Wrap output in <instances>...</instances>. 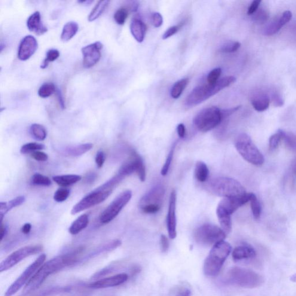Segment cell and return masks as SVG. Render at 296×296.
<instances>
[{
    "label": "cell",
    "mask_w": 296,
    "mask_h": 296,
    "mask_svg": "<svg viewBox=\"0 0 296 296\" xmlns=\"http://www.w3.org/2000/svg\"><path fill=\"white\" fill-rule=\"evenodd\" d=\"M93 147L92 143H87L82 144L67 146L63 149V153L69 157H78L86 154Z\"/></svg>",
    "instance_id": "cell-22"
},
{
    "label": "cell",
    "mask_w": 296,
    "mask_h": 296,
    "mask_svg": "<svg viewBox=\"0 0 296 296\" xmlns=\"http://www.w3.org/2000/svg\"><path fill=\"white\" fill-rule=\"evenodd\" d=\"M83 250V248H79L67 254L58 256L42 264L24 286L23 295H26L35 291L51 275L77 263L78 256L81 254Z\"/></svg>",
    "instance_id": "cell-1"
},
{
    "label": "cell",
    "mask_w": 296,
    "mask_h": 296,
    "mask_svg": "<svg viewBox=\"0 0 296 296\" xmlns=\"http://www.w3.org/2000/svg\"><path fill=\"white\" fill-rule=\"evenodd\" d=\"M283 141L288 149L296 152V136L294 134L285 132Z\"/></svg>",
    "instance_id": "cell-45"
},
{
    "label": "cell",
    "mask_w": 296,
    "mask_h": 296,
    "mask_svg": "<svg viewBox=\"0 0 296 296\" xmlns=\"http://www.w3.org/2000/svg\"><path fill=\"white\" fill-rule=\"evenodd\" d=\"M222 74V70L221 68H216L209 72L208 76H207V82L209 84L213 85L218 81V79Z\"/></svg>",
    "instance_id": "cell-46"
},
{
    "label": "cell",
    "mask_w": 296,
    "mask_h": 296,
    "mask_svg": "<svg viewBox=\"0 0 296 296\" xmlns=\"http://www.w3.org/2000/svg\"><path fill=\"white\" fill-rule=\"evenodd\" d=\"M223 120L222 110L212 106L198 113L194 118L193 123L198 131L206 133L218 126Z\"/></svg>",
    "instance_id": "cell-7"
},
{
    "label": "cell",
    "mask_w": 296,
    "mask_h": 296,
    "mask_svg": "<svg viewBox=\"0 0 296 296\" xmlns=\"http://www.w3.org/2000/svg\"><path fill=\"white\" fill-rule=\"evenodd\" d=\"M176 204V193L175 190H173L170 195L169 211L167 216L168 233L171 239H175L177 235Z\"/></svg>",
    "instance_id": "cell-17"
},
{
    "label": "cell",
    "mask_w": 296,
    "mask_h": 296,
    "mask_svg": "<svg viewBox=\"0 0 296 296\" xmlns=\"http://www.w3.org/2000/svg\"><path fill=\"white\" fill-rule=\"evenodd\" d=\"M255 249L249 245H243L236 247L232 252V258L234 261L251 259L256 257Z\"/></svg>",
    "instance_id": "cell-20"
},
{
    "label": "cell",
    "mask_w": 296,
    "mask_h": 296,
    "mask_svg": "<svg viewBox=\"0 0 296 296\" xmlns=\"http://www.w3.org/2000/svg\"><path fill=\"white\" fill-rule=\"evenodd\" d=\"M290 279H291V281L296 283V274L293 275V276L290 277Z\"/></svg>",
    "instance_id": "cell-64"
},
{
    "label": "cell",
    "mask_w": 296,
    "mask_h": 296,
    "mask_svg": "<svg viewBox=\"0 0 296 296\" xmlns=\"http://www.w3.org/2000/svg\"><path fill=\"white\" fill-rule=\"evenodd\" d=\"M270 98L266 93L258 91L254 93L251 98L253 108L258 112H263L269 107Z\"/></svg>",
    "instance_id": "cell-21"
},
{
    "label": "cell",
    "mask_w": 296,
    "mask_h": 296,
    "mask_svg": "<svg viewBox=\"0 0 296 296\" xmlns=\"http://www.w3.org/2000/svg\"><path fill=\"white\" fill-rule=\"evenodd\" d=\"M231 250L230 244L225 241L213 246L204 261V272L206 276L210 277L218 276Z\"/></svg>",
    "instance_id": "cell-4"
},
{
    "label": "cell",
    "mask_w": 296,
    "mask_h": 296,
    "mask_svg": "<svg viewBox=\"0 0 296 296\" xmlns=\"http://www.w3.org/2000/svg\"><path fill=\"white\" fill-rule=\"evenodd\" d=\"M79 30V26L77 22H69L64 26L62 35H61V39L63 42H67L72 39L77 33Z\"/></svg>",
    "instance_id": "cell-28"
},
{
    "label": "cell",
    "mask_w": 296,
    "mask_h": 296,
    "mask_svg": "<svg viewBox=\"0 0 296 296\" xmlns=\"http://www.w3.org/2000/svg\"><path fill=\"white\" fill-rule=\"evenodd\" d=\"M103 45L100 42H96L82 49L83 55V66L89 69L96 65L102 57Z\"/></svg>",
    "instance_id": "cell-14"
},
{
    "label": "cell",
    "mask_w": 296,
    "mask_h": 296,
    "mask_svg": "<svg viewBox=\"0 0 296 296\" xmlns=\"http://www.w3.org/2000/svg\"><path fill=\"white\" fill-rule=\"evenodd\" d=\"M112 190H103L97 188L95 190L90 192L79 201L73 207L71 210V215L84 211L91 207L99 205L104 202L112 193Z\"/></svg>",
    "instance_id": "cell-11"
},
{
    "label": "cell",
    "mask_w": 296,
    "mask_h": 296,
    "mask_svg": "<svg viewBox=\"0 0 296 296\" xmlns=\"http://www.w3.org/2000/svg\"><path fill=\"white\" fill-rule=\"evenodd\" d=\"M31 157L34 159L38 161H46L48 159V155L41 151L33 152Z\"/></svg>",
    "instance_id": "cell-50"
},
{
    "label": "cell",
    "mask_w": 296,
    "mask_h": 296,
    "mask_svg": "<svg viewBox=\"0 0 296 296\" xmlns=\"http://www.w3.org/2000/svg\"><path fill=\"white\" fill-rule=\"evenodd\" d=\"M177 142L174 143V145H173L172 149H171L169 155H168L166 162H165L164 164L163 165L162 169H161V175L163 176H166L168 172H169L171 164L172 163L174 154V151Z\"/></svg>",
    "instance_id": "cell-44"
},
{
    "label": "cell",
    "mask_w": 296,
    "mask_h": 296,
    "mask_svg": "<svg viewBox=\"0 0 296 296\" xmlns=\"http://www.w3.org/2000/svg\"><path fill=\"white\" fill-rule=\"evenodd\" d=\"M26 198L24 196H18L14 198L8 202L0 203V215H1V220H2L3 216L7 214L10 210L15 207L22 205L25 202Z\"/></svg>",
    "instance_id": "cell-24"
},
{
    "label": "cell",
    "mask_w": 296,
    "mask_h": 296,
    "mask_svg": "<svg viewBox=\"0 0 296 296\" xmlns=\"http://www.w3.org/2000/svg\"><path fill=\"white\" fill-rule=\"evenodd\" d=\"M160 244L161 251L164 253L167 252L170 246L169 241L168 238L163 234L161 235L160 237Z\"/></svg>",
    "instance_id": "cell-53"
},
{
    "label": "cell",
    "mask_w": 296,
    "mask_h": 296,
    "mask_svg": "<svg viewBox=\"0 0 296 296\" xmlns=\"http://www.w3.org/2000/svg\"><path fill=\"white\" fill-rule=\"evenodd\" d=\"M236 78L233 76H228L220 79L213 85H204L194 88L186 99L185 104L188 107H193L205 102L210 97L215 95L225 88L235 83Z\"/></svg>",
    "instance_id": "cell-2"
},
{
    "label": "cell",
    "mask_w": 296,
    "mask_h": 296,
    "mask_svg": "<svg viewBox=\"0 0 296 296\" xmlns=\"http://www.w3.org/2000/svg\"><path fill=\"white\" fill-rule=\"evenodd\" d=\"M70 192L67 188H60L55 192L53 198L55 201L57 203H62L65 201L69 198Z\"/></svg>",
    "instance_id": "cell-43"
},
{
    "label": "cell",
    "mask_w": 296,
    "mask_h": 296,
    "mask_svg": "<svg viewBox=\"0 0 296 296\" xmlns=\"http://www.w3.org/2000/svg\"><path fill=\"white\" fill-rule=\"evenodd\" d=\"M56 91V87L52 83H45L39 87L38 94L41 98H48Z\"/></svg>",
    "instance_id": "cell-37"
},
{
    "label": "cell",
    "mask_w": 296,
    "mask_h": 296,
    "mask_svg": "<svg viewBox=\"0 0 296 296\" xmlns=\"http://www.w3.org/2000/svg\"><path fill=\"white\" fill-rule=\"evenodd\" d=\"M206 187L210 193L224 198L242 196L247 193L241 183L228 177L213 178L208 182Z\"/></svg>",
    "instance_id": "cell-5"
},
{
    "label": "cell",
    "mask_w": 296,
    "mask_h": 296,
    "mask_svg": "<svg viewBox=\"0 0 296 296\" xmlns=\"http://www.w3.org/2000/svg\"><path fill=\"white\" fill-rule=\"evenodd\" d=\"M284 131L279 130L278 132L270 137L269 139V151L274 152L279 148V143L283 141Z\"/></svg>",
    "instance_id": "cell-35"
},
{
    "label": "cell",
    "mask_w": 296,
    "mask_h": 296,
    "mask_svg": "<svg viewBox=\"0 0 296 296\" xmlns=\"http://www.w3.org/2000/svg\"><path fill=\"white\" fill-rule=\"evenodd\" d=\"M27 26L30 32L41 35L48 32L47 27L42 22L41 14L38 11L33 13L28 18Z\"/></svg>",
    "instance_id": "cell-19"
},
{
    "label": "cell",
    "mask_w": 296,
    "mask_h": 296,
    "mask_svg": "<svg viewBox=\"0 0 296 296\" xmlns=\"http://www.w3.org/2000/svg\"><path fill=\"white\" fill-rule=\"evenodd\" d=\"M42 250V246L41 245H30L23 247L12 253L0 264V273L11 269L24 259L37 254L41 252Z\"/></svg>",
    "instance_id": "cell-13"
},
{
    "label": "cell",
    "mask_w": 296,
    "mask_h": 296,
    "mask_svg": "<svg viewBox=\"0 0 296 296\" xmlns=\"http://www.w3.org/2000/svg\"><path fill=\"white\" fill-rule=\"evenodd\" d=\"M282 22L285 24V25L286 23H288L291 20L292 18V14L291 11H286L281 15L280 17Z\"/></svg>",
    "instance_id": "cell-58"
},
{
    "label": "cell",
    "mask_w": 296,
    "mask_h": 296,
    "mask_svg": "<svg viewBox=\"0 0 296 296\" xmlns=\"http://www.w3.org/2000/svg\"><path fill=\"white\" fill-rule=\"evenodd\" d=\"M32 183L33 185L41 186V187H50L52 185L51 180L49 177L36 173L32 178Z\"/></svg>",
    "instance_id": "cell-39"
},
{
    "label": "cell",
    "mask_w": 296,
    "mask_h": 296,
    "mask_svg": "<svg viewBox=\"0 0 296 296\" xmlns=\"http://www.w3.org/2000/svg\"><path fill=\"white\" fill-rule=\"evenodd\" d=\"M235 147L240 155L248 163L256 166H261L264 164L263 155L248 134H239L235 141Z\"/></svg>",
    "instance_id": "cell-6"
},
{
    "label": "cell",
    "mask_w": 296,
    "mask_h": 296,
    "mask_svg": "<svg viewBox=\"0 0 296 296\" xmlns=\"http://www.w3.org/2000/svg\"><path fill=\"white\" fill-rule=\"evenodd\" d=\"M241 107H242V106H236V107L231 108L227 109L222 110L223 120H224V119L226 118L229 117V116H230L231 115L234 114V112L237 111L238 110H239Z\"/></svg>",
    "instance_id": "cell-55"
},
{
    "label": "cell",
    "mask_w": 296,
    "mask_h": 296,
    "mask_svg": "<svg viewBox=\"0 0 296 296\" xmlns=\"http://www.w3.org/2000/svg\"><path fill=\"white\" fill-rule=\"evenodd\" d=\"M177 133L180 138H184L186 135V128L185 125L182 123H180L177 126Z\"/></svg>",
    "instance_id": "cell-59"
},
{
    "label": "cell",
    "mask_w": 296,
    "mask_h": 296,
    "mask_svg": "<svg viewBox=\"0 0 296 296\" xmlns=\"http://www.w3.org/2000/svg\"><path fill=\"white\" fill-rule=\"evenodd\" d=\"M224 282L227 284L253 289L264 283L263 277L252 270L239 267L231 268L226 275Z\"/></svg>",
    "instance_id": "cell-3"
},
{
    "label": "cell",
    "mask_w": 296,
    "mask_h": 296,
    "mask_svg": "<svg viewBox=\"0 0 296 296\" xmlns=\"http://www.w3.org/2000/svg\"><path fill=\"white\" fill-rule=\"evenodd\" d=\"M241 44L237 41H228L226 42L219 49V52L222 53H233L241 47Z\"/></svg>",
    "instance_id": "cell-41"
},
{
    "label": "cell",
    "mask_w": 296,
    "mask_h": 296,
    "mask_svg": "<svg viewBox=\"0 0 296 296\" xmlns=\"http://www.w3.org/2000/svg\"><path fill=\"white\" fill-rule=\"evenodd\" d=\"M209 176V170L203 161H197L195 167V176L198 181L205 182Z\"/></svg>",
    "instance_id": "cell-30"
},
{
    "label": "cell",
    "mask_w": 296,
    "mask_h": 296,
    "mask_svg": "<svg viewBox=\"0 0 296 296\" xmlns=\"http://www.w3.org/2000/svg\"><path fill=\"white\" fill-rule=\"evenodd\" d=\"M88 222H89V219H88L87 215H81L72 223L69 228V233L72 235L79 234L87 227Z\"/></svg>",
    "instance_id": "cell-27"
},
{
    "label": "cell",
    "mask_w": 296,
    "mask_h": 296,
    "mask_svg": "<svg viewBox=\"0 0 296 296\" xmlns=\"http://www.w3.org/2000/svg\"><path fill=\"white\" fill-rule=\"evenodd\" d=\"M57 95H58V98H59V102H60V104L61 106H62V107L63 108H65V102H64V100L62 96V94H61V93L60 92L59 90L57 91Z\"/></svg>",
    "instance_id": "cell-62"
},
{
    "label": "cell",
    "mask_w": 296,
    "mask_h": 296,
    "mask_svg": "<svg viewBox=\"0 0 296 296\" xmlns=\"http://www.w3.org/2000/svg\"><path fill=\"white\" fill-rule=\"evenodd\" d=\"M189 83V79L188 78L182 79L181 80L177 81L176 83L173 85L172 90H171V96L173 99H178L183 93V91L185 89L186 87Z\"/></svg>",
    "instance_id": "cell-32"
},
{
    "label": "cell",
    "mask_w": 296,
    "mask_h": 296,
    "mask_svg": "<svg viewBox=\"0 0 296 296\" xmlns=\"http://www.w3.org/2000/svg\"><path fill=\"white\" fill-rule=\"evenodd\" d=\"M45 145L36 142H30L23 145L20 148V153L25 155L32 154L33 152L44 150Z\"/></svg>",
    "instance_id": "cell-36"
},
{
    "label": "cell",
    "mask_w": 296,
    "mask_h": 296,
    "mask_svg": "<svg viewBox=\"0 0 296 296\" xmlns=\"http://www.w3.org/2000/svg\"><path fill=\"white\" fill-rule=\"evenodd\" d=\"M129 15V12L126 8L122 7L116 11L114 14V19L117 24L120 25H123Z\"/></svg>",
    "instance_id": "cell-42"
},
{
    "label": "cell",
    "mask_w": 296,
    "mask_h": 296,
    "mask_svg": "<svg viewBox=\"0 0 296 296\" xmlns=\"http://www.w3.org/2000/svg\"><path fill=\"white\" fill-rule=\"evenodd\" d=\"M261 2V1H259V0H255V1H253L248 8V12H247L248 15H251L255 14V12L258 11Z\"/></svg>",
    "instance_id": "cell-54"
},
{
    "label": "cell",
    "mask_w": 296,
    "mask_h": 296,
    "mask_svg": "<svg viewBox=\"0 0 296 296\" xmlns=\"http://www.w3.org/2000/svg\"><path fill=\"white\" fill-rule=\"evenodd\" d=\"M292 172L296 175V159L293 162L292 165Z\"/></svg>",
    "instance_id": "cell-63"
},
{
    "label": "cell",
    "mask_w": 296,
    "mask_h": 296,
    "mask_svg": "<svg viewBox=\"0 0 296 296\" xmlns=\"http://www.w3.org/2000/svg\"><path fill=\"white\" fill-rule=\"evenodd\" d=\"M52 179L60 187L67 188L80 181L82 176L75 174H68L55 176Z\"/></svg>",
    "instance_id": "cell-26"
},
{
    "label": "cell",
    "mask_w": 296,
    "mask_h": 296,
    "mask_svg": "<svg viewBox=\"0 0 296 296\" xmlns=\"http://www.w3.org/2000/svg\"><path fill=\"white\" fill-rule=\"evenodd\" d=\"M59 56L60 52L57 50L52 49V50H49L47 52V55H46V58L44 60L43 63H42L41 68L42 69L47 68L50 63L54 62V61L57 60Z\"/></svg>",
    "instance_id": "cell-40"
},
{
    "label": "cell",
    "mask_w": 296,
    "mask_h": 296,
    "mask_svg": "<svg viewBox=\"0 0 296 296\" xmlns=\"http://www.w3.org/2000/svg\"><path fill=\"white\" fill-rule=\"evenodd\" d=\"M0 239L2 241L4 238L5 237L6 234L7 233V228L3 224L2 222H1V228H0Z\"/></svg>",
    "instance_id": "cell-60"
},
{
    "label": "cell",
    "mask_w": 296,
    "mask_h": 296,
    "mask_svg": "<svg viewBox=\"0 0 296 296\" xmlns=\"http://www.w3.org/2000/svg\"><path fill=\"white\" fill-rule=\"evenodd\" d=\"M32 226L29 223L24 224L22 228V233L24 234H28L32 230Z\"/></svg>",
    "instance_id": "cell-61"
},
{
    "label": "cell",
    "mask_w": 296,
    "mask_h": 296,
    "mask_svg": "<svg viewBox=\"0 0 296 296\" xmlns=\"http://www.w3.org/2000/svg\"><path fill=\"white\" fill-rule=\"evenodd\" d=\"M129 279L127 274H119L115 276L101 279L88 285V288L94 289H104L118 286L126 282Z\"/></svg>",
    "instance_id": "cell-18"
},
{
    "label": "cell",
    "mask_w": 296,
    "mask_h": 296,
    "mask_svg": "<svg viewBox=\"0 0 296 296\" xmlns=\"http://www.w3.org/2000/svg\"><path fill=\"white\" fill-rule=\"evenodd\" d=\"M216 214H217L222 229L225 231L226 234H229L232 229L231 215L225 212L224 209L219 206L216 209Z\"/></svg>",
    "instance_id": "cell-25"
},
{
    "label": "cell",
    "mask_w": 296,
    "mask_h": 296,
    "mask_svg": "<svg viewBox=\"0 0 296 296\" xmlns=\"http://www.w3.org/2000/svg\"><path fill=\"white\" fill-rule=\"evenodd\" d=\"M179 29V26H174L170 27L164 33L162 38L163 39H166L171 37V36L175 35L178 32Z\"/></svg>",
    "instance_id": "cell-51"
},
{
    "label": "cell",
    "mask_w": 296,
    "mask_h": 296,
    "mask_svg": "<svg viewBox=\"0 0 296 296\" xmlns=\"http://www.w3.org/2000/svg\"><path fill=\"white\" fill-rule=\"evenodd\" d=\"M132 197V192L126 191L122 192L104 210L100 216V221L103 224H108L113 221L129 202Z\"/></svg>",
    "instance_id": "cell-10"
},
{
    "label": "cell",
    "mask_w": 296,
    "mask_h": 296,
    "mask_svg": "<svg viewBox=\"0 0 296 296\" xmlns=\"http://www.w3.org/2000/svg\"><path fill=\"white\" fill-rule=\"evenodd\" d=\"M38 48V42L32 35L24 36L18 49L17 56L22 61L29 60Z\"/></svg>",
    "instance_id": "cell-16"
},
{
    "label": "cell",
    "mask_w": 296,
    "mask_h": 296,
    "mask_svg": "<svg viewBox=\"0 0 296 296\" xmlns=\"http://www.w3.org/2000/svg\"><path fill=\"white\" fill-rule=\"evenodd\" d=\"M114 268L112 266L107 267L106 268H104L103 270H101L99 272L96 273L94 275L92 279H99L100 278L104 277L106 275L109 274L112 272V270H114Z\"/></svg>",
    "instance_id": "cell-52"
},
{
    "label": "cell",
    "mask_w": 296,
    "mask_h": 296,
    "mask_svg": "<svg viewBox=\"0 0 296 296\" xmlns=\"http://www.w3.org/2000/svg\"><path fill=\"white\" fill-rule=\"evenodd\" d=\"M151 22L155 27H160L163 23V17L158 12H155L152 15Z\"/></svg>",
    "instance_id": "cell-48"
},
{
    "label": "cell",
    "mask_w": 296,
    "mask_h": 296,
    "mask_svg": "<svg viewBox=\"0 0 296 296\" xmlns=\"http://www.w3.org/2000/svg\"><path fill=\"white\" fill-rule=\"evenodd\" d=\"M251 193H247L244 196L239 197L224 198L219 203L218 206L231 215L241 207L249 201Z\"/></svg>",
    "instance_id": "cell-15"
},
{
    "label": "cell",
    "mask_w": 296,
    "mask_h": 296,
    "mask_svg": "<svg viewBox=\"0 0 296 296\" xmlns=\"http://www.w3.org/2000/svg\"><path fill=\"white\" fill-rule=\"evenodd\" d=\"M106 159V155L104 153V152L103 151H99L97 152L96 158L95 161L97 165V167L99 169H101L104 166V164Z\"/></svg>",
    "instance_id": "cell-49"
},
{
    "label": "cell",
    "mask_w": 296,
    "mask_h": 296,
    "mask_svg": "<svg viewBox=\"0 0 296 296\" xmlns=\"http://www.w3.org/2000/svg\"><path fill=\"white\" fill-rule=\"evenodd\" d=\"M122 242L120 240H113L112 242H110L109 243L105 244V245L99 247V248H97L96 250H94L93 252L86 256L85 259L88 260V259L92 258L94 257V256L101 254V253L113 251V250L117 249L119 246H120Z\"/></svg>",
    "instance_id": "cell-29"
},
{
    "label": "cell",
    "mask_w": 296,
    "mask_h": 296,
    "mask_svg": "<svg viewBox=\"0 0 296 296\" xmlns=\"http://www.w3.org/2000/svg\"><path fill=\"white\" fill-rule=\"evenodd\" d=\"M250 203H251V207L253 217L256 220H259L261 218V208L260 203L256 195L251 193V198H250Z\"/></svg>",
    "instance_id": "cell-38"
},
{
    "label": "cell",
    "mask_w": 296,
    "mask_h": 296,
    "mask_svg": "<svg viewBox=\"0 0 296 296\" xmlns=\"http://www.w3.org/2000/svg\"><path fill=\"white\" fill-rule=\"evenodd\" d=\"M192 292L190 289L187 288H179L176 290V296H191Z\"/></svg>",
    "instance_id": "cell-56"
},
{
    "label": "cell",
    "mask_w": 296,
    "mask_h": 296,
    "mask_svg": "<svg viewBox=\"0 0 296 296\" xmlns=\"http://www.w3.org/2000/svg\"><path fill=\"white\" fill-rule=\"evenodd\" d=\"M272 101L274 105L276 106H282L284 104V101L279 93L277 91H273L271 94L270 101Z\"/></svg>",
    "instance_id": "cell-47"
},
{
    "label": "cell",
    "mask_w": 296,
    "mask_h": 296,
    "mask_svg": "<svg viewBox=\"0 0 296 296\" xmlns=\"http://www.w3.org/2000/svg\"><path fill=\"white\" fill-rule=\"evenodd\" d=\"M47 256L42 254L30 264L28 267L24 270L22 274L15 280L12 284L9 287L6 291L4 296H12L17 294L23 286H25L29 280L33 276L38 268L44 264Z\"/></svg>",
    "instance_id": "cell-12"
},
{
    "label": "cell",
    "mask_w": 296,
    "mask_h": 296,
    "mask_svg": "<svg viewBox=\"0 0 296 296\" xmlns=\"http://www.w3.org/2000/svg\"><path fill=\"white\" fill-rule=\"evenodd\" d=\"M30 133L34 138L39 141H44L47 136V130L41 124L35 123L30 127Z\"/></svg>",
    "instance_id": "cell-34"
},
{
    "label": "cell",
    "mask_w": 296,
    "mask_h": 296,
    "mask_svg": "<svg viewBox=\"0 0 296 296\" xmlns=\"http://www.w3.org/2000/svg\"><path fill=\"white\" fill-rule=\"evenodd\" d=\"M284 25L285 24L282 22L281 18L279 17L265 27L263 31V35L267 36L273 35L279 32Z\"/></svg>",
    "instance_id": "cell-33"
},
{
    "label": "cell",
    "mask_w": 296,
    "mask_h": 296,
    "mask_svg": "<svg viewBox=\"0 0 296 296\" xmlns=\"http://www.w3.org/2000/svg\"><path fill=\"white\" fill-rule=\"evenodd\" d=\"M109 2L108 0H104V1H100L97 2L95 7L91 11L89 16L88 17V20L89 22H93V21L98 19L104 12L105 9L107 8Z\"/></svg>",
    "instance_id": "cell-31"
},
{
    "label": "cell",
    "mask_w": 296,
    "mask_h": 296,
    "mask_svg": "<svg viewBox=\"0 0 296 296\" xmlns=\"http://www.w3.org/2000/svg\"><path fill=\"white\" fill-rule=\"evenodd\" d=\"M130 31L136 40L141 43L145 38L146 26L142 20L134 19L130 24Z\"/></svg>",
    "instance_id": "cell-23"
},
{
    "label": "cell",
    "mask_w": 296,
    "mask_h": 296,
    "mask_svg": "<svg viewBox=\"0 0 296 296\" xmlns=\"http://www.w3.org/2000/svg\"><path fill=\"white\" fill-rule=\"evenodd\" d=\"M165 194L163 185H157L143 196L139 201V207L145 213H155L159 211Z\"/></svg>",
    "instance_id": "cell-9"
},
{
    "label": "cell",
    "mask_w": 296,
    "mask_h": 296,
    "mask_svg": "<svg viewBox=\"0 0 296 296\" xmlns=\"http://www.w3.org/2000/svg\"><path fill=\"white\" fill-rule=\"evenodd\" d=\"M226 235L222 228L217 226L204 224L195 230L194 237L196 242L200 245L214 246L215 244L224 241Z\"/></svg>",
    "instance_id": "cell-8"
},
{
    "label": "cell",
    "mask_w": 296,
    "mask_h": 296,
    "mask_svg": "<svg viewBox=\"0 0 296 296\" xmlns=\"http://www.w3.org/2000/svg\"><path fill=\"white\" fill-rule=\"evenodd\" d=\"M255 19L258 21H264L267 19L268 13L264 11H256ZM255 12V13H256Z\"/></svg>",
    "instance_id": "cell-57"
}]
</instances>
